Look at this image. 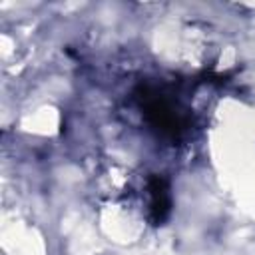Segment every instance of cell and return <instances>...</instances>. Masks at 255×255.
I'll list each match as a JSON object with an SVG mask.
<instances>
[{"mask_svg":"<svg viewBox=\"0 0 255 255\" xmlns=\"http://www.w3.org/2000/svg\"><path fill=\"white\" fill-rule=\"evenodd\" d=\"M143 94L145 96H141V106H143V112L149 124L157 128L161 133L177 135L183 129V124L173 112L171 104L161 94H149L147 90H143Z\"/></svg>","mask_w":255,"mask_h":255,"instance_id":"cell-1","label":"cell"},{"mask_svg":"<svg viewBox=\"0 0 255 255\" xmlns=\"http://www.w3.org/2000/svg\"><path fill=\"white\" fill-rule=\"evenodd\" d=\"M147 189L151 195V217L155 223H161L169 215V209H171L167 179L161 175H151L147 179Z\"/></svg>","mask_w":255,"mask_h":255,"instance_id":"cell-2","label":"cell"}]
</instances>
